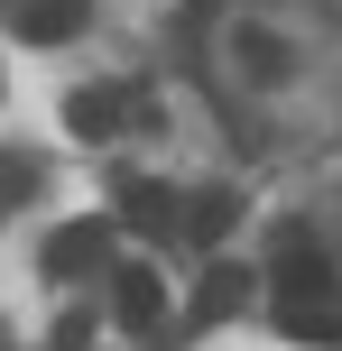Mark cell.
<instances>
[{"mask_svg":"<svg viewBox=\"0 0 342 351\" xmlns=\"http://www.w3.org/2000/svg\"><path fill=\"white\" fill-rule=\"evenodd\" d=\"M269 287H278V296H324V287H333V268H324V241H315L306 222H287V231L269 241Z\"/></svg>","mask_w":342,"mask_h":351,"instance_id":"obj_1","label":"cell"},{"mask_svg":"<svg viewBox=\"0 0 342 351\" xmlns=\"http://www.w3.org/2000/svg\"><path fill=\"white\" fill-rule=\"evenodd\" d=\"M111 324L121 333H158L167 324V278L158 268H111Z\"/></svg>","mask_w":342,"mask_h":351,"instance_id":"obj_2","label":"cell"},{"mask_svg":"<svg viewBox=\"0 0 342 351\" xmlns=\"http://www.w3.org/2000/svg\"><path fill=\"white\" fill-rule=\"evenodd\" d=\"M102 259H111V222H65V231H47V278H56V287L93 278Z\"/></svg>","mask_w":342,"mask_h":351,"instance_id":"obj_3","label":"cell"},{"mask_svg":"<svg viewBox=\"0 0 342 351\" xmlns=\"http://www.w3.org/2000/svg\"><path fill=\"white\" fill-rule=\"evenodd\" d=\"M121 222L139 231V241H167V231H185V204L158 185V176H130L121 185Z\"/></svg>","mask_w":342,"mask_h":351,"instance_id":"obj_4","label":"cell"},{"mask_svg":"<svg viewBox=\"0 0 342 351\" xmlns=\"http://www.w3.org/2000/svg\"><path fill=\"white\" fill-rule=\"evenodd\" d=\"M121 111H130V102H121L111 84H74V93H65V130H74L84 148H93V139H111V130H121Z\"/></svg>","mask_w":342,"mask_h":351,"instance_id":"obj_5","label":"cell"},{"mask_svg":"<svg viewBox=\"0 0 342 351\" xmlns=\"http://www.w3.org/2000/svg\"><path fill=\"white\" fill-rule=\"evenodd\" d=\"M250 287H259L250 268H204V278H195V324H232Z\"/></svg>","mask_w":342,"mask_h":351,"instance_id":"obj_6","label":"cell"},{"mask_svg":"<svg viewBox=\"0 0 342 351\" xmlns=\"http://www.w3.org/2000/svg\"><path fill=\"white\" fill-rule=\"evenodd\" d=\"M232 56H241V74L250 84H287V37H269V28H232Z\"/></svg>","mask_w":342,"mask_h":351,"instance_id":"obj_7","label":"cell"},{"mask_svg":"<svg viewBox=\"0 0 342 351\" xmlns=\"http://www.w3.org/2000/svg\"><path fill=\"white\" fill-rule=\"evenodd\" d=\"M278 333L287 342H342V315L324 296H278Z\"/></svg>","mask_w":342,"mask_h":351,"instance_id":"obj_8","label":"cell"},{"mask_svg":"<svg viewBox=\"0 0 342 351\" xmlns=\"http://www.w3.org/2000/svg\"><path fill=\"white\" fill-rule=\"evenodd\" d=\"M74 28H84V0H28V10H19V37H28V47H65Z\"/></svg>","mask_w":342,"mask_h":351,"instance_id":"obj_9","label":"cell"},{"mask_svg":"<svg viewBox=\"0 0 342 351\" xmlns=\"http://www.w3.org/2000/svg\"><path fill=\"white\" fill-rule=\"evenodd\" d=\"M232 222H241V204H232V185H204L195 204H185V241H232Z\"/></svg>","mask_w":342,"mask_h":351,"instance_id":"obj_10","label":"cell"}]
</instances>
